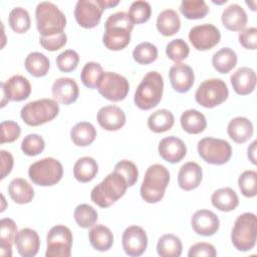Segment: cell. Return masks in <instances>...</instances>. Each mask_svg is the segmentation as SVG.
<instances>
[{
    "label": "cell",
    "instance_id": "cell-1",
    "mask_svg": "<svg viewBox=\"0 0 257 257\" xmlns=\"http://www.w3.org/2000/svg\"><path fill=\"white\" fill-rule=\"evenodd\" d=\"M134 25L125 12L119 11L109 15L104 23L105 31L102 36L104 46L113 51L125 48L131 42V32Z\"/></svg>",
    "mask_w": 257,
    "mask_h": 257
},
{
    "label": "cell",
    "instance_id": "cell-2",
    "mask_svg": "<svg viewBox=\"0 0 257 257\" xmlns=\"http://www.w3.org/2000/svg\"><path fill=\"white\" fill-rule=\"evenodd\" d=\"M127 187L125 179L113 171L91 190L90 199L98 207L107 208L124 195Z\"/></svg>",
    "mask_w": 257,
    "mask_h": 257
},
{
    "label": "cell",
    "instance_id": "cell-3",
    "mask_svg": "<svg viewBox=\"0 0 257 257\" xmlns=\"http://www.w3.org/2000/svg\"><path fill=\"white\" fill-rule=\"evenodd\" d=\"M170 182L169 170L160 164L152 165L148 168L141 186V197L150 204L160 202Z\"/></svg>",
    "mask_w": 257,
    "mask_h": 257
},
{
    "label": "cell",
    "instance_id": "cell-4",
    "mask_svg": "<svg viewBox=\"0 0 257 257\" xmlns=\"http://www.w3.org/2000/svg\"><path fill=\"white\" fill-rule=\"evenodd\" d=\"M35 18L37 30L43 37L60 34L66 26L64 13L51 2L38 3L35 9Z\"/></svg>",
    "mask_w": 257,
    "mask_h": 257
},
{
    "label": "cell",
    "instance_id": "cell-5",
    "mask_svg": "<svg viewBox=\"0 0 257 257\" xmlns=\"http://www.w3.org/2000/svg\"><path fill=\"white\" fill-rule=\"evenodd\" d=\"M164 90V79L158 71L148 72L138 85L134 101L137 107L149 110L159 104Z\"/></svg>",
    "mask_w": 257,
    "mask_h": 257
},
{
    "label": "cell",
    "instance_id": "cell-6",
    "mask_svg": "<svg viewBox=\"0 0 257 257\" xmlns=\"http://www.w3.org/2000/svg\"><path fill=\"white\" fill-rule=\"evenodd\" d=\"M257 238V219L253 213H243L238 216L233 225L231 241L233 246L242 252L254 248Z\"/></svg>",
    "mask_w": 257,
    "mask_h": 257
},
{
    "label": "cell",
    "instance_id": "cell-7",
    "mask_svg": "<svg viewBox=\"0 0 257 257\" xmlns=\"http://www.w3.org/2000/svg\"><path fill=\"white\" fill-rule=\"evenodd\" d=\"M59 112L58 102L51 98H41L26 103L20 111L23 121L30 126L46 123L57 116Z\"/></svg>",
    "mask_w": 257,
    "mask_h": 257
},
{
    "label": "cell",
    "instance_id": "cell-8",
    "mask_svg": "<svg viewBox=\"0 0 257 257\" xmlns=\"http://www.w3.org/2000/svg\"><path fill=\"white\" fill-rule=\"evenodd\" d=\"M63 175V167L54 158H44L39 160L28 169L30 180L38 186L49 187L57 184Z\"/></svg>",
    "mask_w": 257,
    "mask_h": 257
},
{
    "label": "cell",
    "instance_id": "cell-9",
    "mask_svg": "<svg viewBox=\"0 0 257 257\" xmlns=\"http://www.w3.org/2000/svg\"><path fill=\"white\" fill-rule=\"evenodd\" d=\"M229 95L227 84L220 78H211L203 81L196 90V101L206 107L212 108L223 103Z\"/></svg>",
    "mask_w": 257,
    "mask_h": 257
},
{
    "label": "cell",
    "instance_id": "cell-10",
    "mask_svg": "<svg viewBox=\"0 0 257 257\" xmlns=\"http://www.w3.org/2000/svg\"><path fill=\"white\" fill-rule=\"evenodd\" d=\"M199 156L208 164L224 165L232 156L230 144L222 139L204 138L198 143Z\"/></svg>",
    "mask_w": 257,
    "mask_h": 257
},
{
    "label": "cell",
    "instance_id": "cell-11",
    "mask_svg": "<svg viewBox=\"0 0 257 257\" xmlns=\"http://www.w3.org/2000/svg\"><path fill=\"white\" fill-rule=\"evenodd\" d=\"M46 257H69L72 247V233L64 225L52 227L46 236Z\"/></svg>",
    "mask_w": 257,
    "mask_h": 257
},
{
    "label": "cell",
    "instance_id": "cell-12",
    "mask_svg": "<svg viewBox=\"0 0 257 257\" xmlns=\"http://www.w3.org/2000/svg\"><path fill=\"white\" fill-rule=\"evenodd\" d=\"M96 88L104 98L110 101H120L125 98L130 90V83L124 76L106 71L100 77Z\"/></svg>",
    "mask_w": 257,
    "mask_h": 257
},
{
    "label": "cell",
    "instance_id": "cell-13",
    "mask_svg": "<svg viewBox=\"0 0 257 257\" xmlns=\"http://www.w3.org/2000/svg\"><path fill=\"white\" fill-rule=\"evenodd\" d=\"M221 39L219 29L210 23L194 26L189 31V40L200 51H205L216 46Z\"/></svg>",
    "mask_w": 257,
    "mask_h": 257
},
{
    "label": "cell",
    "instance_id": "cell-14",
    "mask_svg": "<svg viewBox=\"0 0 257 257\" xmlns=\"http://www.w3.org/2000/svg\"><path fill=\"white\" fill-rule=\"evenodd\" d=\"M103 10L100 0H78L74 8V17L81 27L89 29L99 23Z\"/></svg>",
    "mask_w": 257,
    "mask_h": 257
},
{
    "label": "cell",
    "instance_id": "cell-15",
    "mask_svg": "<svg viewBox=\"0 0 257 257\" xmlns=\"http://www.w3.org/2000/svg\"><path fill=\"white\" fill-rule=\"evenodd\" d=\"M1 107L8 101H22L30 95L31 84L22 75H13L5 82H1Z\"/></svg>",
    "mask_w": 257,
    "mask_h": 257
},
{
    "label": "cell",
    "instance_id": "cell-16",
    "mask_svg": "<svg viewBox=\"0 0 257 257\" xmlns=\"http://www.w3.org/2000/svg\"><path fill=\"white\" fill-rule=\"evenodd\" d=\"M121 244L124 252L128 256H141L148 246L147 233L140 226H130L122 233Z\"/></svg>",
    "mask_w": 257,
    "mask_h": 257
},
{
    "label": "cell",
    "instance_id": "cell-17",
    "mask_svg": "<svg viewBox=\"0 0 257 257\" xmlns=\"http://www.w3.org/2000/svg\"><path fill=\"white\" fill-rule=\"evenodd\" d=\"M191 225L195 233L209 237L217 233L220 227V221L214 212L202 209L194 213L191 219Z\"/></svg>",
    "mask_w": 257,
    "mask_h": 257
},
{
    "label": "cell",
    "instance_id": "cell-18",
    "mask_svg": "<svg viewBox=\"0 0 257 257\" xmlns=\"http://www.w3.org/2000/svg\"><path fill=\"white\" fill-rule=\"evenodd\" d=\"M169 78L174 90L179 93H185L193 86L195 74L191 66L185 63H176L170 68Z\"/></svg>",
    "mask_w": 257,
    "mask_h": 257
},
{
    "label": "cell",
    "instance_id": "cell-19",
    "mask_svg": "<svg viewBox=\"0 0 257 257\" xmlns=\"http://www.w3.org/2000/svg\"><path fill=\"white\" fill-rule=\"evenodd\" d=\"M158 151L160 156L171 164L181 162L187 154L185 143L175 136L164 138L159 144Z\"/></svg>",
    "mask_w": 257,
    "mask_h": 257
},
{
    "label": "cell",
    "instance_id": "cell-20",
    "mask_svg": "<svg viewBox=\"0 0 257 257\" xmlns=\"http://www.w3.org/2000/svg\"><path fill=\"white\" fill-rule=\"evenodd\" d=\"M79 89L76 81L69 77H60L52 84V96L54 100L62 104H70L76 101Z\"/></svg>",
    "mask_w": 257,
    "mask_h": 257
},
{
    "label": "cell",
    "instance_id": "cell-21",
    "mask_svg": "<svg viewBox=\"0 0 257 257\" xmlns=\"http://www.w3.org/2000/svg\"><path fill=\"white\" fill-rule=\"evenodd\" d=\"M14 244L22 257H33L38 253L40 239L35 230L23 228L17 233Z\"/></svg>",
    "mask_w": 257,
    "mask_h": 257
},
{
    "label": "cell",
    "instance_id": "cell-22",
    "mask_svg": "<svg viewBox=\"0 0 257 257\" xmlns=\"http://www.w3.org/2000/svg\"><path fill=\"white\" fill-rule=\"evenodd\" d=\"M99 125L106 131H117L125 123V113L116 105L102 106L96 115Z\"/></svg>",
    "mask_w": 257,
    "mask_h": 257
},
{
    "label": "cell",
    "instance_id": "cell-23",
    "mask_svg": "<svg viewBox=\"0 0 257 257\" xmlns=\"http://www.w3.org/2000/svg\"><path fill=\"white\" fill-rule=\"evenodd\" d=\"M230 80L237 94L247 95L255 89L256 73L252 68L240 67L231 75Z\"/></svg>",
    "mask_w": 257,
    "mask_h": 257
},
{
    "label": "cell",
    "instance_id": "cell-24",
    "mask_svg": "<svg viewBox=\"0 0 257 257\" xmlns=\"http://www.w3.org/2000/svg\"><path fill=\"white\" fill-rule=\"evenodd\" d=\"M202 168L195 162L184 164L178 174V184L185 191H192L199 187L202 182Z\"/></svg>",
    "mask_w": 257,
    "mask_h": 257
},
{
    "label": "cell",
    "instance_id": "cell-25",
    "mask_svg": "<svg viewBox=\"0 0 257 257\" xmlns=\"http://www.w3.org/2000/svg\"><path fill=\"white\" fill-rule=\"evenodd\" d=\"M224 27L231 31H241L245 29L248 17L245 10L238 4H231L226 7L221 15Z\"/></svg>",
    "mask_w": 257,
    "mask_h": 257
},
{
    "label": "cell",
    "instance_id": "cell-26",
    "mask_svg": "<svg viewBox=\"0 0 257 257\" xmlns=\"http://www.w3.org/2000/svg\"><path fill=\"white\" fill-rule=\"evenodd\" d=\"M253 123L243 116H237L230 120L227 126V133L233 142L237 144L246 143L253 135Z\"/></svg>",
    "mask_w": 257,
    "mask_h": 257
},
{
    "label": "cell",
    "instance_id": "cell-27",
    "mask_svg": "<svg viewBox=\"0 0 257 257\" xmlns=\"http://www.w3.org/2000/svg\"><path fill=\"white\" fill-rule=\"evenodd\" d=\"M17 233V226L12 219L3 218L0 221V254L2 256H12V245Z\"/></svg>",
    "mask_w": 257,
    "mask_h": 257
},
{
    "label": "cell",
    "instance_id": "cell-28",
    "mask_svg": "<svg viewBox=\"0 0 257 257\" xmlns=\"http://www.w3.org/2000/svg\"><path fill=\"white\" fill-rule=\"evenodd\" d=\"M88 239L90 245L100 252L109 250L113 244V235L111 231L102 224L92 226L88 232Z\"/></svg>",
    "mask_w": 257,
    "mask_h": 257
},
{
    "label": "cell",
    "instance_id": "cell-29",
    "mask_svg": "<svg viewBox=\"0 0 257 257\" xmlns=\"http://www.w3.org/2000/svg\"><path fill=\"white\" fill-rule=\"evenodd\" d=\"M8 193L10 198L20 205L28 204L34 198V190L32 186L22 178H15L10 182Z\"/></svg>",
    "mask_w": 257,
    "mask_h": 257
},
{
    "label": "cell",
    "instance_id": "cell-30",
    "mask_svg": "<svg viewBox=\"0 0 257 257\" xmlns=\"http://www.w3.org/2000/svg\"><path fill=\"white\" fill-rule=\"evenodd\" d=\"M212 205L222 212H230L239 205V198L236 192L229 188H221L216 190L211 196Z\"/></svg>",
    "mask_w": 257,
    "mask_h": 257
},
{
    "label": "cell",
    "instance_id": "cell-31",
    "mask_svg": "<svg viewBox=\"0 0 257 257\" xmlns=\"http://www.w3.org/2000/svg\"><path fill=\"white\" fill-rule=\"evenodd\" d=\"M180 121L183 130L192 135L201 134L207 127L205 115L197 109L185 110L181 115Z\"/></svg>",
    "mask_w": 257,
    "mask_h": 257
},
{
    "label": "cell",
    "instance_id": "cell-32",
    "mask_svg": "<svg viewBox=\"0 0 257 257\" xmlns=\"http://www.w3.org/2000/svg\"><path fill=\"white\" fill-rule=\"evenodd\" d=\"M181 27V20L178 13L173 9L162 11L157 18V29L164 36L176 34Z\"/></svg>",
    "mask_w": 257,
    "mask_h": 257
},
{
    "label": "cell",
    "instance_id": "cell-33",
    "mask_svg": "<svg viewBox=\"0 0 257 257\" xmlns=\"http://www.w3.org/2000/svg\"><path fill=\"white\" fill-rule=\"evenodd\" d=\"M98 172V165L93 158L82 157L76 161L73 167V176L80 183L92 181Z\"/></svg>",
    "mask_w": 257,
    "mask_h": 257
},
{
    "label": "cell",
    "instance_id": "cell-34",
    "mask_svg": "<svg viewBox=\"0 0 257 257\" xmlns=\"http://www.w3.org/2000/svg\"><path fill=\"white\" fill-rule=\"evenodd\" d=\"M70 138L75 146L86 147L95 140L96 131L90 122L80 121L71 128Z\"/></svg>",
    "mask_w": 257,
    "mask_h": 257
},
{
    "label": "cell",
    "instance_id": "cell-35",
    "mask_svg": "<svg viewBox=\"0 0 257 257\" xmlns=\"http://www.w3.org/2000/svg\"><path fill=\"white\" fill-rule=\"evenodd\" d=\"M212 64L218 72L228 73L237 64V54L233 49L223 47L214 53L212 57Z\"/></svg>",
    "mask_w": 257,
    "mask_h": 257
},
{
    "label": "cell",
    "instance_id": "cell-36",
    "mask_svg": "<svg viewBox=\"0 0 257 257\" xmlns=\"http://www.w3.org/2000/svg\"><path fill=\"white\" fill-rule=\"evenodd\" d=\"M24 65L29 74L34 77H42L48 73L50 62L43 53L31 52L26 56Z\"/></svg>",
    "mask_w": 257,
    "mask_h": 257
},
{
    "label": "cell",
    "instance_id": "cell-37",
    "mask_svg": "<svg viewBox=\"0 0 257 257\" xmlns=\"http://www.w3.org/2000/svg\"><path fill=\"white\" fill-rule=\"evenodd\" d=\"M175 122L174 114L168 109H158L148 118L149 128L157 134L165 133L172 128Z\"/></svg>",
    "mask_w": 257,
    "mask_h": 257
},
{
    "label": "cell",
    "instance_id": "cell-38",
    "mask_svg": "<svg viewBox=\"0 0 257 257\" xmlns=\"http://www.w3.org/2000/svg\"><path fill=\"white\" fill-rule=\"evenodd\" d=\"M182 250L181 239L174 234L163 235L157 244V252L161 257H179Z\"/></svg>",
    "mask_w": 257,
    "mask_h": 257
},
{
    "label": "cell",
    "instance_id": "cell-39",
    "mask_svg": "<svg viewBox=\"0 0 257 257\" xmlns=\"http://www.w3.org/2000/svg\"><path fill=\"white\" fill-rule=\"evenodd\" d=\"M8 23L16 33H25L30 28L31 20L27 10L22 7L13 8L8 16Z\"/></svg>",
    "mask_w": 257,
    "mask_h": 257
},
{
    "label": "cell",
    "instance_id": "cell-40",
    "mask_svg": "<svg viewBox=\"0 0 257 257\" xmlns=\"http://www.w3.org/2000/svg\"><path fill=\"white\" fill-rule=\"evenodd\" d=\"M180 11L187 19H201L208 14L209 7L204 0H183Z\"/></svg>",
    "mask_w": 257,
    "mask_h": 257
},
{
    "label": "cell",
    "instance_id": "cell-41",
    "mask_svg": "<svg viewBox=\"0 0 257 257\" xmlns=\"http://www.w3.org/2000/svg\"><path fill=\"white\" fill-rule=\"evenodd\" d=\"M103 72L104 71L102 69V66L99 63L94 61H89L84 64L80 73V78L82 83L86 87L94 89L97 87Z\"/></svg>",
    "mask_w": 257,
    "mask_h": 257
},
{
    "label": "cell",
    "instance_id": "cell-42",
    "mask_svg": "<svg viewBox=\"0 0 257 257\" xmlns=\"http://www.w3.org/2000/svg\"><path fill=\"white\" fill-rule=\"evenodd\" d=\"M73 217L80 228L86 229L95 225L97 221V212L88 204H80L74 209Z\"/></svg>",
    "mask_w": 257,
    "mask_h": 257
},
{
    "label": "cell",
    "instance_id": "cell-43",
    "mask_svg": "<svg viewBox=\"0 0 257 257\" xmlns=\"http://www.w3.org/2000/svg\"><path fill=\"white\" fill-rule=\"evenodd\" d=\"M133 57L135 61L140 64H150L157 59L158 48L151 42H142L135 47Z\"/></svg>",
    "mask_w": 257,
    "mask_h": 257
},
{
    "label": "cell",
    "instance_id": "cell-44",
    "mask_svg": "<svg viewBox=\"0 0 257 257\" xmlns=\"http://www.w3.org/2000/svg\"><path fill=\"white\" fill-rule=\"evenodd\" d=\"M127 14L134 24H142L150 19L152 8L149 2L138 0L131 4Z\"/></svg>",
    "mask_w": 257,
    "mask_h": 257
},
{
    "label": "cell",
    "instance_id": "cell-45",
    "mask_svg": "<svg viewBox=\"0 0 257 257\" xmlns=\"http://www.w3.org/2000/svg\"><path fill=\"white\" fill-rule=\"evenodd\" d=\"M190 48L187 42L181 38L170 41L166 46L167 56L176 63H180L182 60L188 57Z\"/></svg>",
    "mask_w": 257,
    "mask_h": 257
},
{
    "label": "cell",
    "instance_id": "cell-46",
    "mask_svg": "<svg viewBox=\"0 0 257 257\" xmlns=\"http://www.w3.org/2000/svg\"><path fill=\"white\" fill-rule=\"evenodd\" d=\"M238 186L245 197H255L257 195V173L253 170L243 172L238 179Z\"/></svg>",
    "mask_w": 257,
    "mask_h": 257
},
{
    "label": "cell",
    "instance_id": "cell-47",
    "mask_svg": "<svg viewBox=\"0 0 257 257\" xmlns=\"http://www.w3.org/2000/svg\"><path fill=\"white\" fill-rule=\"evenodd\" d=\"M44 148H45V142L43 138L36 134L27 135L21 143L22 152L29 157H34L41 154Z\"/></svg>",
    "mask_w": 257,
    "mask_h": 257
},
{
    "label": "cell",
    "instance_id": "cell-48",
    "mask_svg": "<svg viewBox=\"0 0 257 257\" xmlns=\"http://www.w3.org/2000/svg\"><path fill=\"white\" fill-rule=\"evenodd\" d=\"M79 62V55L72 49H67L61 52L56 57V65L62 72L73 71Z\"/></svg>",
    "mask_w": 257,
    "mask_h": 257
},
{
    "label": "cell",
    "instance_id": "cell-49",
    "mask_svg": "<svg viewBox=\"0 0 257 257\" xmlns=\"http://www.w3.org/2000/svg\"><path fill=\"white\" fill-rule=\"evenodd\" d=\"M113 171L119 173L125 179L128 187L134 186L138 181V177H139L138 168L131 161H127V160L119 161L118 163L115 164Z\"/></svg>",
    "mask_w": 257,
    "mask_h": 257
},
{
    "label": "cell",
    "instance_id": "cell-50",
    "mask_svg": "<svg viewBox=\"0 0 257 257\" xmlns=\"http://www.w3.org/2000/svg\"><path fill=\"white\" fill-rule=\"evenodd\" d=\"M1 144L15 142L20 134V125L13 120H4L1 122Z\"/></svg>",
    "mask_w": 257,
    "mask_h": 257
},
{
    "label": "cell",
    "instance_id": "cell-51",
    "mask_svg": "<svg viewBox=\"0 0 257 257\" xmlns=\"http://www.w3.org/2000/svg\"><path fill=\"white\" fill-rule=\"evenodd\" d=\"M39 42L40 45L49 51H56L60 48H62L66 42H67V36L64 32L57 34V35H53V36H49V37H43L41 36L39 38Z\"/></svg>",
    "mask_w": 257,
    "mask_h": 257
},
{
    "label": "cell",
    "instance_id": "cell-52",
    "mask_svg": "<svg viewBox=\"0 0 257 257\" xmlns=\"http://www.w3.org/2000/svg\"><path fill=\"white\" fill-rule=\"evenodd\" d=\"M238 39L244 48L255 50L257 47V29L255 27H249L241 30Z\"/></svg>",
    "mask_w": 257,
    "mask_h": 257
},
{
    "label": "cell",
    "instance_id": "cell-53",
    "mask_svg": "<svg viewBox=\"0 0 257 257\" xmlns=\"http://www.w3.org/2000/svg\"><path fill=\"white\" fill-rule=\"evenodd\" d=\"M189 257H196V256H206V257H215L217 256V251L212 244L200 242L196 243L189 249L188 252Z\"/></svg>",
    "mask_w": 257,
    "mask_h": 257
},
{
    "label": "cell",
    "instance_id": "cell-54",
    "mask_svg": "<svg viewBox=\"0 0 257 257\" xmlns=\"http://www.w3.org/2000/svg\"><path fill=\"white\" fill-rule=\"evenodd\" d=\"M0 156H1V180H3L12 171L14 160L12 155L9 152H6L4 150L0 151Z\"/></svg>",
    "mask_w": 257,
    "mask_h": 257
},
{
    "label": "cell",
    "instance_id": "cell-55",
    "mask_svg": "<svg viewBox=\"0 0 257 257\" xmlns=\"http://www.w3.org/2000/svg\"><path fill=\"white\" fill-rule=\"evenodd\" d=\"M256 144H257V142L254 141V142L250 145V147L248 148V158H249V160L252 162L253 165H256V156H255Z\"/></svg>",
    "mask_w": 257,
    "mask_h": 257
},
{
    "label": "cell",
    "instance_id": "cell-56",
    "mask_svg": "<svg viewBox=\"0 0 257 257\" xmlns=\"http://www.w3.org/2000/svg\"><path fill=\"white\" fill-rule=\"evenodd\" d=\"M100 3L103 6V8L106 9V8H111L113 6H116L119 3V1H117V0H115V1H112V0H100Z\"/></svg>",
    "mask_w": 257,
    "mask_h": 257
}]
</instances>
